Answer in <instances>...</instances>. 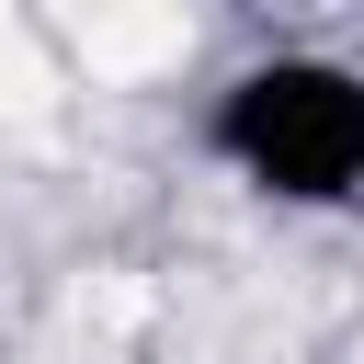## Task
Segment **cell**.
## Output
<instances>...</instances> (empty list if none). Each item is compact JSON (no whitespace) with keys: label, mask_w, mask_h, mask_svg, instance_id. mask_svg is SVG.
Here are the masks:
<instances>
[{"label":"cell","mask_w":364,"mask_h":364,"mask_svg":"<svg viewBox=\"0 0 364 364\" xmlns=\"http://www.w3.org/2000/svg\"><path fill=\"white\" fill-rule=\"evenodd\" d=\"M193 148L273 216L364 205V57H341V46H262V57H239L205 91Z\"/></svg>","instance_id":"6da1fadb"},{"label":"cell","mask_w":364,"mask_h":364,"mask_svg":"<svg viewBox=\"0 0 364 364\" xmlns=\"http://www.w3.org/2000/svg\"><path fill=\"white\" fill-rule=\"evenodd\" d=\"M250 11H284V0H250Z\"/></svg>","instance_id":"7a4b0ae2"}]
</instances>
